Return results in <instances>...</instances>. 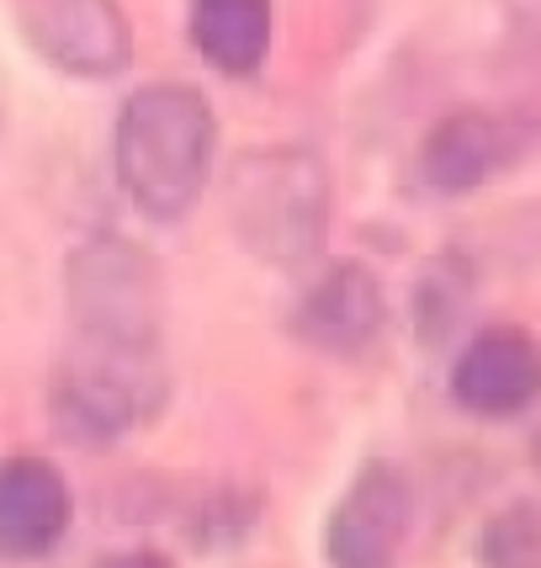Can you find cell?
Returning <instances> with one entry per match:
<instances>
[{
  "mask_svg": "<svg viewBox=\"0 0 541 568\" xmlns=\"http://www.w3.org/2000/svg\"><path fill=\"white\" fill-rule=\"evenodd\" d=\"M218 154V118L192 85H144L123 101L112 165L127 202L149 223H175L197 207Z\"/></svg>",
  "mask_w": 541,
  "mask_h": 568,
  "instance_id": "6da1fadb",
  "label": "cell"
},
{
  "mask_svg": "<svg viewBox=\"0 0 541 568\" xmlns=\"http://www.w3.org/2000/svg\"><path fill=\"white\" fill-rule=\"evenodd\" d=\"M228 213L234 234L245 240L270 266H297L308 261L329 223V171L314 149H261L234 165L228 186Z\"/></svg>",
  "mask_w": 541,
  "mask_h": 568,
  "instance_id": "7a4b0ae2",
  "label": "cell"
},
{
  "mask_svg": "<svg viewBox=\"0 0 541 568\" xmlns=\"http://www.w3.org/2000/svg\"><path fill=\"white\" fill-rule=\"evenodd\" d=\"M70 308L80 346L154 356L160 351V276L139 245L91 240L70 255Z\"/></svg>",
  "mask_w": 541,
  "mask_h": 568,
  "instance_id": "3957f363",
  "label": "cell"
},
{
  "mask_svg": "<svg viewBox=\"0 0 541 568\" xmlns=\"http://www.w3.org/2000/svg\"><path fill=\"white\" fill-rule=\"evenodd\" d=\"M160 356H118V351L80 346L53 377V425L74 446H112L123 442L139 420H149L165 404Z\"/></svg>",
  "mask_w": 541,
  "mask_h": 568,
  "instance_id": "277c9868",
  "label": "cell"
},
{
  "mask_svg": "<svg viewBox=\"0 0 541 568\" xmlns=\"http://www.w3.org/2000/svg\"><path fill=\"white\" fill-rule=\"evenodd\" d=\"M22 38L53 70L106 80L133 64V27L118 0H17Z\"/></svg>",
  "mask_w": 541,
  "mask_h": 568,
  "instance_id": "5b68a950",
  "label": "cell"
},
{
  "mask_svg": "<svg viewBox=\"0 0 541 568\" xmlns=\"http://www.w3.org/2000/svg\"><path fill=\"white\" fill-rule=\"evenodd\" d=\"M409 537V484L394 463H367L324 516L329 568H398Z\"/></svg>",
  "mask_w": 541,
  "mask_h": 568,
  "instance_id": "8992f818",
  "label": "cell"
},
{
  "mask_svg": "<svg viewBox=\"0 0 541 568\" xmlns=\"http://www.w3.org/2000/svg\"><path fill=\"white\" fill-rule=\"evenodd\" d=\"M537 394L541 346L516 324H493L483 335H472L462 356L451 362V398L478 420H510L520 409H531Z\"/></svg>",
  "mask_w": 541,
  "mask_h": 568,
  "instance_id": "52a82bcc",
  "label": "cell"
},
{
  "mask_svg": "<svg viewBox=\"0 0 541 568\" xmlns=\"http://www.w3.org/2000/svg\"><path fill=\"white\" fill-rule=\"evenodd\" d=\"M70 531V484L43 457L0 463V558H49Z\"/></svg>",
  "mask_w": 541,
  "mask_h": 568,
  "instance_id": "ba28073f",
  "label": "cell"
},
{
  "mask_svg": "<svg viewBox=\"0 0 541 568\" xmlns=\"http://www.w3.org/2000/svg\"><path fill=\"white\" fill-rule=\"evenodd\" d=\"M382 282L356 266V261H340L303 293L293 314V329L308 341L314 351H329V356H356L377 341L382 329Z\"/></svg>",
  "mask_w": 541,
  "mask_h": 568,
  "instance_id": "9c48e42d",
  "label": "cell"
},
{
  "mask_svg": "<svg viewBox=\"0 0 541 568\" xmlns=\"http://www.w3.org/2000/svg\"><path fill=\"white\" fill-rule=\"evenodd\" d=\"M499 165V128L483 112H451L430 128V139L419 149V171L430 181V192L441 197H468Z\"/></svg>",
  "mask_w": 541,
  "mask_h": 568,
  "instance_id": "30bf717a",
  "label": "cell"
},
{
  "mask_svg": "<svg viewBox=\"0 0 541 568\" xmlns=\"http://www.w3.org/2000/svg\"><path fill=\"white\" fill-rule=\"evenodd\" d=\"M192 43L223 74H255L270 53V0H192Z\"/></svg>",
  "mask_w": 541,
  "mask_h": 568,
  "instance_id": "8fae6325",
  "label": "cell"
},
{
  "mask_svg": "<svg viewBox=\"0 0 541 568\" xmlns=\"http://www.w3.org/2000/svg\"><path fill=\"white\" fill-rule=\"evenodd\" d=\"M472 558L478 568H541V505L516 499L489 516L472 542Z\"/></svg>",
  "mask_w": 541,
  "mask_h": 568,
  "instance_id": "7c38bea8",
  "label": "cell"
},
{
  "mask_svg": "<svg viewBox=\"0 0 541 568\" xmlns=\"http://www.w3.org/2000/svg\"><path fill=\"white\" fill-rule=\"evenodd\" d=\"M468 297H472V276H468V261H457V255H441V261H430L425 276L415 282V324L419 335L436 346L451 324L468 314Z\"/></svg>",
  "mask_w": 541,
  "mask_h": 568,
  "instance_id": "4fadbf2b",
  "label": "cell"
},
{
  "mask_svg": "<svg viewBox=\"0 0 541 568\" xmlns=\"http://www.w3.org/2000/svg\"><path fill=\"white\" fill-rule=\"evenodd\" d=\"M106 568H171L160 552H123V558H112Z\"/></svg>",
  "mask_w": 541,
  "mask_h": 568,
  "instance_id": "5bb4252c",
  "label": "cell"
},
{
  "mask_svg": "<svg viewBox=\"0 0 541 568\" xmlns=\"http://www.w3.org/2000/svg\"><path fill=\"white\" fill-rule=\"evenodd\" d=\"M531 457H537V473H541V430H537V452H531Z\"/></svg>",
  "mask_w": 541,
  "mask_h": 568,
  "instance_id": "9a60e30c",
  "label": "cell"
}]
</instances>
